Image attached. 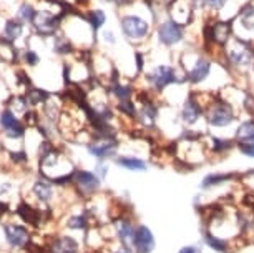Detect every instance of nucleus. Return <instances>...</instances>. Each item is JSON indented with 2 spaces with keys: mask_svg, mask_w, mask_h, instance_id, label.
<instances>
[{
  "mask_svg": "<svg viewBox=\"0 0 254 253\" xmlns=\"http://www.w3.org/2000/svg\"><path fill=\"white\" fill-rule=\"evenodd\" d=\"M199 100L204 107L206 127L213 128V130H224V128L231 127L234 122H238V107L229 102V100L221 97L219 93L208 95V92H206V100H203L201 97Z\"/></svg>",
  "mask_w": 254,
  "mask_h": 253,
  "instance_id": "obj_1",
  "label": "nucleus"
},
{
  "mask_svg": "<svg viewBox=\"0 0 254 253\" xmlns=\"http://www.w3.org/2000/svg\"><path fill=\"white\" fill-rule=\"evenodd\" d=\"M219 64L223 62L224 69L234 74H244L246 70L254 65V45L246 39L234 35L226 49L221 52V59L218 60Z\"/></svg>",
  "mask_w": 254,
  "mask_h": 253,
  "instance_id": "obj_2",
  "label": "nucleus"
},
{
  "mask_svg": "<svg viewBox=\"0 0 254 253\" xmlns=\"http://www.w3.org/2000/svg\"><path fill=\"white\" fill-rule=\"evenodd\" d=\"M145 79H146L148 87H150L151 92H155V93L165 92V90L170 88L171 85H176V84H181V82H188V80H186L185 72H181V74H180V69H176V67L170 65V64H158V65H155L145 75Z\"/></svg>",
  "mask_w": 254,
  "mask_h": 253,
  "instance_id": "obj_3",
  "label": "nucleus"
},
{
  "mask_svg": "<svg viewBox=\"0 0 254 253\" xmlns=\"http://www.w3.org/2000/svg\"><path fill=\"white\" fill-rule=\"evenodd\" d=\"M178 118L180 123H183L185 128H196V125L204 118V107L201 103L199 97L194 93H190L188 97H185V100L180 105L178 110Z\"/></svg>",
  "mask_w": 254,
  "mask_h": 253,
  "instance_id": "obj_4",
  "label": "nucleus"
},
{
  "mask_svg": "<svg viewBox=\"0 0 254 253\" xmlns=\"http://www.w3.org/2000/svg\"><path fill=\"white\" fill-rule=\"evenodd\" d=\"M122 32L128 40L133 42H143L150 37V22L145 20L140 15H123L122 17Z\"/></svg>",
  "mask_w": 254,
  "mask_h": 253,
  "instance_id": "obj_5",
  "label": "nucleus"
},
{
  "mask_svg": "<svg viewBox=\"0 0 254 253\" xmlns=\"http://www.w3.org/2000/svg\"><path fill=\"white\" fill-rule=\"evenodd\" d=\"M156 39L163 47L171 49V47L178 45L185 40V27L168 17L158 25Z\"/></svg>",
  "mask_w": 254,
  "mask_h": 253,
  "instance_id": "obj_6",
  "label": "nucleus"
},
{
  "mask_svg": "<svg viewBox=\"0 0 254 253\" xmlns=\"http://www.w3.org/2000/svg\"><path fill=\"white\" fill-rule=\"evenodd\" d=\"M140 105H138V115L136 122L140 123L143 128L153 130L158 125V118H160V107H158L156 100L151 95H140Z\"/></svg>",
  "mask_w": 254,
  "mask_h": 253,
  "instance_id": "obj_7",
  "label": "nucleus"
},
{
  "mask_svg": "<svg viewBox=\"0 0 254 253\" xmlns=\"http://www.w3.org/2000/svg\"><path fill=\"white\" fill-rule=\"evenodd\" d=\"M213 60L209 59V57H204V55H199L196 57L193 60V64L190 67H186L185 74H186V80H188V84L191 85H201L204 84L206 80L211 77V74H213Z\"/></svg>",
  "mask_w": 254,
  "mask_h": 253,
  "instance_id": "obj_8",
  "label": "nucleus"
},
{
  "mask_svg": "<svg viewBox=\"0 0 254 253\" xmlns=\"http://www.w3.org/2000/svg\"><path fill=\"white\" fill-rule=\"evenodd\" d=\"M71 183L76 187V193L81 197H92L102 187V180L98 178L97 173L88 170H75Z\"/></svg>",
  "mask_w": 254,
  "mask_h": 253,
  "instance_id": "obj_9",
  "label": "nucleus"
},
{
  "mask_svg": "<svg viewBox=\"0 0 254 253\" xmlns=\"http://www.w3.org/2000/svg\"><path fill=\"white\" fill-rule=\"evenodd\" d=\"M113 227H115V235H117L120 245L133 248V242H135V233H136L138 225L133 223L131 218L127 217V215L117 217L113 220Z\"/></svg>",
  "mask_w": 254,
  "mask_h": 253,
  "instance_id": "obj_10",
  "label": "nucleus"
},
{
  "mask_svg": "<svg viewBox=\"0 0 254 253\" xmlns=\"http://www.w3.org/2000/svg\"><path fill=\"white\" fill-rule=\"evenodd\" d=\"M88 154L98 160H107L110 157H115L118 150L117 138H95L90 143H87Z\"/></svg>",
  "mask_w": 254,
  "mask_h": 253,
  "instance_id": "obj_11",
  "label": "nucleus"
},
{
  "mask_svg": "<svg viewBox=\"0 0 254 253\" xmlns=\"http://www.w3.org/2000/svg\"><path fill=\"white\" fill-rule=\"evenodd\" d=\"M156 248V238L155 233L151 232V228L148 225H140L136 227L135 233V242H133V250L135 253H153Z\"/></svg>",
  "mask_w": 254,
  "mask_h": 253,
  "instance_id": "obj_12",
  "label": "nucleus"
},
{
  "mask_svg": "<svg viewBox=\"0 0 254 253\" xmlns=\"http://www.w3.org/2000/svg\"><path fill=\"white\" fill-rule=\"evenodd\" d=\"M239 175L234 173V171H214V173H208L203 176L199 183V188L203 192H209V190L224 187L228 183H233L234 180H238Z\"/></svg>",
  "mask_w": 254,
  "mask_h": 253,
  "instance_id": "obj_13",
  "label": "nucleus"
},
{
  "mask_svg": "<svg viewBox=\"0 0 254 253\" xmlns=\"http://www.w3.org/2000/svg\"><path fill=\"white\" fill-rule=\"evenodd\" d=\"M32 22H33L35 30L40 33V35H54L57 27H59V17L47 10L35 12V17H33Z\"/></svg>",
  "mask_w": 254,
  "mask_h": 253,
  "instance_id": "obj_14",
  "label": "nucleus"
},
{
  "mask_svg": "<svg viewBox=\"0 0 254 253\" xmlns=\"http://www.w3.org/2000/svg\"><path fill=\"white\" fill-rule=\"evenodd\" d=\"M208 143V152L209 155H216V157H224L228 154L236 149V140L231 137H214L211 135L209 137V142Z\"/></svg>",
  "mask_w": 254,
  "mask_h": 253,
  "instance_id": "obj_15",
  "label": "nucleus"
},
{
  "mask_svg": "<svg viewBox=\"0 0 254 253\" xmlns=\"http://www.w3.org/2000/svg\"><path fill=\"white\" fill-rule=\"evenodd\" d=\"M5 238L8 245H12L13 248H25L30 243V233L22 225H7Z\"/></svg>",
  "mask_w": 254,
  "mask_h": 253,
  "instance_id": "obj_16",
  "label": "nucleus"
},
{
  "mask_svg": "<svg viewBox=\"0 0 254 253\" xmlns=\"http://www.w3.org/2000/svg\"><path fill=\"white\" fill-rule=\"evenodd\" d=\"M201 243H203L204 247H208L209 250H213L214 253H231V242L223 237L214 235L213 232L206 230V228H203Z\"/></svg>",
  "mask_w": 254,
  "mask_h": 253,
  "instance_id": "obj_17",
  "label": "nucleus"
},
{
  "mask_svg": "<svg viewBox=\"0 0 254 253\" xmlns=\"http://www.w3.org/2000/svg\"><path fill=\"white\" fill-rule=\"evenodd\" d=\"M80 245L73 237L68 235H60L55 240L50 242V245L47 247V253H78Z\"/></svg>",
  "mask_w": 254,
  "mask_h": 253,
  "instance_id": "obj_18",
  "label": "nucleus"
},
{
  "mask_svg": "<svg viewBox=\"0 0 254 253\" xmlns=\"http://www.w3.org/2000/svg\"><path fill=\"white\" fill-rule=\"evenodd\" d=\"M0 125L7 132V135L12 138H18L23 135V127L20 125V122L17 120V117L13 115L12 110L2 112V115H0Z\"/></svg>",
  "mask_w": 254,
  "mask_h": 253,
  "instance_id": "obj_19",
  "label": "nucleus"
},
{
  "mask_svg": "<svg viewBox=\"0 0 254 253\" xmlns=\"http://www.w3.org/2000/svg\"><path fill=\"white\" fill-rule=\"evenodd\" d=\"M236 20L244 32H254V2H246L243 7H239Z\"/></svg>",
  "mask_w": 254,
  "mask_h": 253,
  "instance_id": "obj_20",
  "label": "nucleus"
},
{
  "mask_svg": "<svg viewBox=\"0 0 254 253\" xmlns=\"http://www.w3.org/2000/svg\"><path fill=\"white\" fill-rule=\"evenodd\" d=\"M233 138L236 140V143L254 142V117H248L246 120L239 122L233 133Z\"/></svg>",
  "mask_w": 254,
  "mask_h": 253,
  "instance_id": "obj_21",
  "label": "nucleus"
},
{
  "mask_svg": "<svg viewBox=\"0 0 254 253\" xmlns=\"http://www.w3.org/2000/svg\"><path fill=\"white\" fill-rule=\"evenodd\" d=\"M115 164L128 171H146L148 170V164L145 160L138 159V157H131V155L115 157Z\"/></svg>",
  "mask_w": 254,
  "mask_h": 253,
  "instance_id": "obj_22",
  "label": "nucleus"
},
{
  "mask_svg": "<svg viewBox=\"0 0 254 253\" xmlns=\"http://www.w3.org/2000/svg\"><path fill=\"white\" fill-rule=\"evenodd\" d=\"M32 192L38 202H42V203H50L52 200H54V193H55L52 183L45 182V180H38V182L33 183Z\"/></svg>",
  "mask_w": 254,
  "mask_h": 253,
  "instance_id": "obj_23",
  "label": "nucleus"
},
{
  "mask_svg": "<svg viewBox=\"0 0 254 253\" xmlns=\"http://www.w3.org/2000/svg\"><path fill=\"white\" fill-rule=\"evenodd\" d=\"M18 215H20L25 222L32 223V225H38L42 220L40 212L35 210L33 207H30V205H27V203H22L20 207H18Z\"/></svg>",
  "mask_w": 254,
  "mask_h": 253,
  "instance_id": "obj_24",
  "label": "nucleus"
},
{
  "mask_svg": "<svg viewBox=\"0 0 254 253\" xmlns=\"http://www.w3.org/2000/svg\"><path fill=\"white\" fill-rule=\"evenodd\" d=\"M110 92H112V95L118 100V102H122V100H130L131 98L133 87H131V85H128V84L125 85V84H120V82H113Z\"/></svg>",
  "mask_w": 254,
  "mask_h": 253,
  "instance_id": "obj_25",
  "label": "nucleus"
},
{
  "mask_svg": "<svg viewBox=\"0 0 254 253\" xmlns=\"http://www.w3.org/2000/svg\"><path fill=\"white\" fill-rule=\"evenodd\" d=\"M117 108L120 113H123L125 117L128 118H133V120H136V115H138V107L136 103L133 102V100H122V102L117 103Z\"/></svg>",
  "mask_w": 254,
  "mask_h": 253,
  "instance_id": "obj_26",
  "label": "nucleus"
},
{
  "mask_svg": "<svg viewBox=\"0 0 254 253\" xmlns=\"http://www.w3.org/2000/svg\"><path fill=\"white\" fill-rule=\"evenodd\" d=\"M87 22L93 27V30H98V28H102L105 25V22H107V15H105L103 10L95 8V10H90L87 13Z\"/></svg>",
  "mask_w": 254,
  "mask_h": 253,
  "instance_id": "obj_27",
  "label": "nucleus"
},
{
  "mask_svg": "<svg viewBox=\"0 0 254 253\" xmlns=\"http://www.w3.org/2000/svg\"><path fill=\"white\" fill-rule=\"evenodd\" d=\"M88 220L90 217L87 213H80V215H71L66 222V227L71 228V230H85L88 227Z\"/></svg>",
  "mask_w": 254,
  "mask_h": 253,
  "instance_id": "obj_28",
  "label": "nucleus"
},
{
  "mask_svg": "<svg viewBox=\"0 0 254 253\" xmlns=\"http://www.w3.org/2000/svg\"><path fill=\"white\" fill-rule=\"evenodd\" d=\"M23 32V23L20 20H8L5 23V37L8 40H15L22 35Z\"/></svg>",
  "mask_w": 254,
  "mask_h": 253,
  "instance_id": "obj_29",
  "label": "nucleus"
},
{
  "mask_svg": "<svg viewBox=\"0 0 254 253\" xmlns=\"http://www.w3.org/2000/svg\"><path fill=\"white\" fill-rule=\"evenodd\" d=\"M49 98H50V93L45 92V90H42V88H32L27 95V100L30 105H38L42 102H47Z\"/></svg>",
  "mask_w": 254,
  "mask_h": 253,
  "instance_id": "obj_30",
  "label": "nucleus"
},
{
  "mask_svg": "<svg viewBox=\"0 0 254 253\" xmlns=\"http://www.w3.org/2000/svg\"><path fill=\"white\" fill-rule=\"evenodd\" d=\"M236 149L243 157L246 159L254 160V142H248V143H236Z\"/></svg>",
  "mask_w": 254,
  "mask_h": 253,
  "instance_id": "obj_31",
  "label": "nucleus"
},
{
  "mask_svg": "<svg viewBox=\"0 0 254 253\" xmlns=\"http://www.w3.org/2000/svg\"><path fill=\"white\" fill-rule=\"evenodd\" d=\"M33 17H35V10L30 5H27V3H23L18 8V18H22V20H33Z\"/></svg>",
  "mask_w": 254,
  "mask_h": 253,
  "instance_id": "obj_32",
  "label": "nucleus"
},
{
  "mask_svg": "<svg viewBox=\"0 0 254 253\" xmlns=\"http://www.w3.org/2000/svg\"><path fill=\"white\" fill-rule=\"evenodd\" d=\"M228 2L229 0H206V8L213 12H219L228 5Z\"/></svg>",
  "mask_w": 254,
  "mask_h": 253,
  "instance_id": "obj_33",
  "label": "nucleus"
},
{
  "mask_svg": "<svg viewBox=\"0 0 254 253\" xmlns=\"http://www.w3.org/2000/svg\"><path fill=\"white\" fill-rule=\"evenodd\" d=\"M178 253H203V247L201 245H185L180 248Z\"/></svg>",
  "mask_w": 254,
  "mask_h": 253,
  "instance_id": "obj_34",
  "label": "nucleus"
},
{
  "mask_svg": "<svg viewBox=\"0 0 254 253\" xmlns=\"http://www.w3.org/2000/svg\"><path fill=\"white\" fill-rule=\"evenodd\" d=\"M190 7L193 8V12L196 13L198 10H203V8H206V0H188Z\"/></svg>",
  "mask_w": 254,
  "mask_h": 253,
  "instance_id": "obj_35",
  "label": "nucleus"
},
{
  "mask_svg": "<svg viewBox=\"0 0 254 253\" xmlns=\"http://www.w3.org/2000/svg\"><path fill=\"white\" fill-rule=\"evenodd\" d=\"M95 173H97L98 178L103 182V180L107 178V175H108V167L105 165V164H98L97 165V170H95Z\"/></svg>",
  "mask_w": 254,
  "mask_h": 253,
  "instance_id": "obj_36",
  "label": "nucleus"
},
{
  "mask_svg": "<svg viewBox=\"0 0 254 253\" xmlns=\"http://www.w3.org/2000/svg\"><path fill=\"white\" fill-rule=\"evenodd\" d=\"M25 60H27V64H30V65H37L38 64V55L35 54V52H32V50H28L27 54H25Z\"/></svg>",
  "mask_w": 254,
  "mask_h": 253,
  "instance_id": "obj_37",
  "label": "nucleus"
},
{
  "mask_svg": "<svg viewBox=\"0 0 254 253\" xmlns=\"http://www.w3.org/2000/svg\"><path fill=\"white\" fill-rule=\"evenodd\" d=\"M103 39L108 42V44H112V45H115V35H113V32L112 30H107V32H103Z\"/></svg>",
  "mask_w": 254,
  "mask_h": 253,
  "instance_id": "obj_38",
  "label": "nucleus"
},
{
  "mask_svg": "<svg viewBox=\"0 0 254 253\" xmlns=\"http://www.w3.org/2000/svg\"><path fill=\"white\" fill-rule=\"evenodd\" d=\"M113 253H135L131 247H125V245H120L118 250H115Z\"/></svg>",
  "mask_w": 254,
  "mask_h": 253,
  "instance_id": "obj_39",
  "label": "nucleus"
},
{
  "mask_svg": "<svg viewBox=\"0 0 254 253\" xmlns=\"http://www.w3.org/2000/svg\"><path fill=\"white\" fill-rule=\"evenodd\" d=\"M108 2H112L118 7H125V5H128V3H131V0H108Z\"/></svg>",
  "mask_w": 254,
  "mask_h": 253,
  "instance_id": "obj_40",
  "label": "nucleus"
},
{
  "mask_svg": "<svg viewBox=\"0 0 254 253\" xmlns=\"http://www.w3.org/2000/svg\"><path fill=\"white\" fill-rule=\"evenodd\" d=\"M253 74H254V65H253Z\"/></svg>",
  "mask_w": 254,
  "mask_h": 253,
  "instance_id": "obj_41",
  "label": "nucleus"
}]
</instances>
